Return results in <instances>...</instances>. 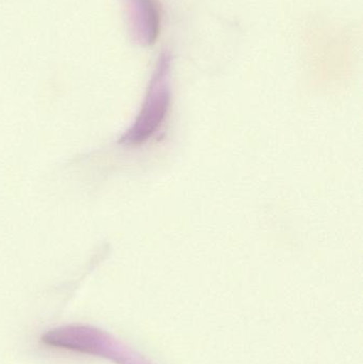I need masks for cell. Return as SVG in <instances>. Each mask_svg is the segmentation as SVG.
<instances>
[{
    "instance_id": "1",
    "label": "cell",
    "mask_w": 363,
    "mask_h": 364,
    "mask_svg": "<svg viewBox=\"0 0 363 364\" xmlns=\"http://www.w3.org/2000/svg\"><path fill=\"white\" fill-rule=\"evenodd\" d=\"M170 98V63L163 60L153 76L138 117L119 139V143L124 146H139L147 142L163 124Z\"/></svg>"
}]
</instances>
